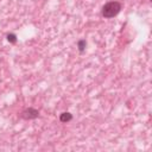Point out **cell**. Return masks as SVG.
Masks as SVG:
<instances>
[{
	"label": "cell",
	"instance_id": "cell-5",
	"mask_svg": "<svg viewBox=\"0 0 152 152\" xmlns=\"http://www.w3.org/2000/svg\"><path fill=\"white\" fill-rule=\"evenodd\" d=\"M7 40L10 43H12V44H15L17 43V36L14 33H8L7 34Z\"/></svg>",
	"mask_w": 152,
	"mask_h": 152
},
{
	"label": "cell",
	"instance_id": "cell-2",
	"mask_svg": "<svg viewBox=\"0 0 152 152\" xmlns=\"http://www.w3.org/2000/svg\"><path fill=\"white\" fill-rule=\"evenodd\" d=\"M39 116V110L34 108H26L20 113V118L24 120H32Z\"/></svg>",
	"mask_w": 152,
	"mask_h": 152
},
{
	"label": "cell",
	"instance_id": "cell-1",
	"mask_svg": "<svg viewBox=\"0 0 152 152\" xmlns=\"http://www.w3.org/2000/svg\"><path fill=\"white\" fill-rule=\"evenodd\" d=\"M121 8H122L121 2L113 0V1H109V2H107V4L103 5V7L101 10V14H102L103 18H107V19L114 18L115 15H118L120 13Z\"/></svg>",
	"mask_w": 152,
	"mask_h": 152
},
{
	"label": "cell",
	"instance_id": "cell-3",
	"mask_svg": "<svg viewBox=\"0 0 152 152\" xmlns=\"http://www.w3.org/2000/svg\"><path fill=\"white\" fill-rule=\"evenodd\" d=\"M59 120H61V122H64V124L69 122V121L72 120V114L69 113V112H64V113H62L59 115Z\"/></svg>",
	"mask_w": 152,
	"mask_h": 152
},
{
	"label": "cell",
	"instance_id": "cell-4",
	"mask_svg": "<svg viewBox=\"0 0 152 152\" xmlns=\"http://www.w3.org/2000/svg\"><path fill=\"white\" fill-rule=\"evenodd\" d=\"M77 48H78V51H80V52H83V51L86 50V48H87V42H86V39L78 40V42H77Z\"/></svg>",
	"mask_w": 152,
	"mask_h": 152
}]
</instances>
